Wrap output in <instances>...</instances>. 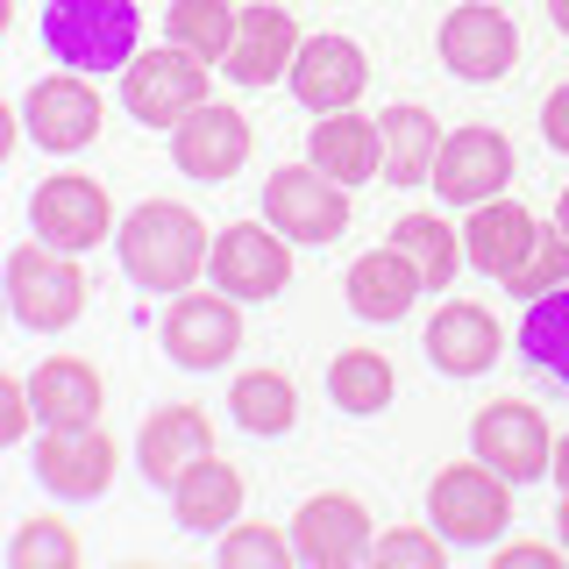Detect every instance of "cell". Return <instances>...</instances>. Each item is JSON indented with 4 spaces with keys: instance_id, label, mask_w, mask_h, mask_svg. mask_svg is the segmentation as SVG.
Wrapping results in <instances>:
<instances>
[{
    "instance_id": "obj_9",
    "label": "cell",
    "mask_w": 569,
    "mask_h": 569,
    "mask_svg": "<svg viewBox=\"0 0 569 569\" xmlns=\"http://www.w3.org/2000/svg\"><path fill=\"white\" fill-rule=\"evenodd\" d=\"M512 58H520V29H512V14L491 8V0H462L449 22H441V64H449L456 79L491 86V79L512 71Z\"/></svg>"
},
{
    "instance_id": "obj_20",
    "label": "cell",
    "mask_w": 569,
    "mask_h": 569,
    "mask_svg": "<svg viewBox=\"0 0 569 569\" xmlns=\"http://www.w3.org/2000/svg\"><path fill=\"white\" fill-rule=\"evenodd\" d=\"M200 456H213V427H207L200 406H164V413L142 420V435H136V462H142V477H150L157 491H171Z\"/></svg>"
},
{
    "instance_id": "obj_19",
    "label": "cell",
    "mask_w": 569,
    "mask_h": 569,
    "mask_svg": "<svg viewBox=\"0 0 569 569\" xmlns=\"http://www.w3.org/2000/svg\"><path fill=\"white\" fill-rule=\"evenodd\" d=\"M171 157L186 178H236L242 157H249V121L236 107H192L186 121L171 129Z\"/></svg>"
},
{
    "instance_id": "obj_3",
    "label": "cell",
    "mask_w": 569,
    "mask_h": 569,
    "mask_svg": "<svg viewBox=\"0 0 569 569\" xmlns=\"http://www.w3.org/2000/svg\"><path fill=\"white\" fill-rule=\"evenodd\" d=\"M427 520H435L441 541L485 548L512 520V485L491 462H449V470H435V485H427Z\"/></svg>"
},
{
    "instance_id": "obj_15",
    "label": "cell",
    "mask_w": 569,
    "mask_h": 569,
    "mask_svg": "<svg viewBox=\"0 0 569 569\" xmlns=\"http://www.w3.org/2000/svg\"><path fill=\"white\" fill-rule=\"evenodd\" d=\"M370 86V58L349 43V36H307L292 58V93L299 107H313V114H342V107L363 100Z\"/></svg>"
},
{
    "instance_id": "obj_38",
    "label": "cell",
    "mask_w": 569,
    "mask_h": 569,
    "mask_svg": "<svg viewBox=\"0 0 569 569\" xmlns=\"http://www.w3.org/2000/svg\"><path fill=\"white\" fill-rule=\"evenodd\" d=\"M512 562H527V569H533V562H556V548H541V541H512L506 556H498V569H512Z\"/></svg>"
},
{
    "instance_id": "obj_42",
    "label": "cell",
    "mask_w": 569,
    "mask_h": 569,
    "mask_svg": "<svg viewBox=\"0 0 569 569\" xmlns=\"http://www.w3.org/2000/svg\"><path fill=\"white\" fill-rule=\"evenodd\" d=\"M556 221H562V228H569V186H562V200H556Z\"/></svg>"
},
{
    "instance_id": "obj_34",
    "label": "cell",
    "mask_w": 569,
    "mask_h": 569,
    "mask_svg": "<svg viewBox=\"0 0 569 569\" xmlns=\"http://www.w3.org/2000/svg\"><path fill=\"white\" fill-rule=\"evenodd\" d=\"M299 541L284 527H228L221 533V569H284Z\"/></svg>"
},
{
    "instance_id": "obj_36",
    "label": "cell",
    "mask_w": 569,
    "mask_h": 569,
    "mask_svg": "<svg viewBox=\"0 0 569 569\" xmlns=\"http://www.w3.org/2000/svg\"><path fill=\"white\" fill-rule=\"evenodd\" d=\"M36 420V399H29V378H0V435L22 441Z\"/></svg>"
},
{
    "instance_id": "obj_16",
    "label": "cell",
    "mask_w": 569,
    "mask_h": 569,
    "mask_svg": "<svg viewBox=\"0 0 569 569\" xmlns=\"http://www.w3.org/2000/svg\"><path fill=\"white\" fill-rule=\"evenodd\" d=\"M292 541H299V556H307L313 569H349V562H363L370 556V512L356 506L349 491H320L307 498V506L292 512Z\"/></svg>"
},
{
    "instance_id": "obj_25",
    "label": "cell",
    "mask_w": 569,
    "mask_h": 569,
    "mask_svg": "<svg viewBox=\"0 0 569 569\" xmlns=\"http://www.w3.org/2000/svg\"><path fill=\"white\" fill-rule=\"evenodd\" d=\"M171 506H178V527H186V533L236 527V512H242V470H236V462H221V456H200L171 485Z\"/></svg>"
},
{
    "instance_id": "obj_40",
    "label": "cell",
    "mask_w": 569,
    "mask_h": 569,
    "mask_svg": "<svg viewBox=\"0 0 569 569\" xmlns=\"http://www.w3.org/2000/svg\"><path fill=\"white\" fill-rule=\"evenodd\" d=\"M548 22H556V29L569 36V0H548Z\"/></svg>"
},
{
    "instance_id": "obj_12",
    "label": "cell",
    "mask_w": 569,
    "mask_h": 569,
    "mask_svg": "<svg viewBox=\"0 0 569 569\" xmlns=\"http://www.w3.org/2000/svg\"><path fill=\"white\" fill-rule=\"evenodd\" d=\"M506 178H512V142L506 136L498 129H456V136H441V157H435V178H427V186L449 207H485V200L506 192Z\"/></svg>"
},
{
    "instance_id": "obj_31",
    "label": "cell",
    "mask_w": 569,
    "mask_h": 569,
    "mask_svg": "<svg viewBox=\"0 0 569 569\" xmlns=\"http://www.w3.org/2000/svg\"><path fill=\"white\" fill-rule=\"evenodd\" d=\"M391 249H406V257H413V271H420L427 292L456 278V228L435 221V213H406V221L391 228Z\"/></svg>"
},
{
    "instance_id": "obj_6",
    "label": "cell",
    "mask_w": 569,
    "mask_h": 569,
    "mask_svg": "<svg viewBox=\"0 0 569 569\" xmlns=\"http://www.w3.org/2000/svg\"><path fill=\"white\" fill-rule=\"evenodd\" d=\"M263 221L284 228V242H335L349 228V186L320 164H284L263 178Z\"/></svg>"
},
{
    "instance_id": "obj_26",
    "label": "cell",
    "mask_w": 569,
    "mask_h": 569,
    "mask_svg": "<svg viewBox=\"0 0 569 569\" xmlns=\"http://www.w3.org/2000/svg\"><path fill=\"white\" fill-rule=\"evenodd\" d=\"M378 136H385V171L378 178H391V186H427V178H435L441 129H435L427 107H385Z\"/></svg>"
},
{
    "instance_id": "obj_37",
    "label": "cell",
    "mask_w": 569,
    "mask_h": 569,
    "mask_svg": "<svg viewBox=\"0 0 569 569\" xmlns=\"http://www.w3.org/2000/svg\"><path fill=\"white\" fill-rule=\"evenodd\" d=\"M541 136H548V150H562L569 157V86H556L541 107Z\"/></svg>"
},
{
    "instance_id": "obj_1",
    "label": "cell",
    "mask_w": 569,
    "mask_h": 569,
    "mask_svg": "<svg viewBox=\"0 0 569 569\" xmlns=\"http://www.w3.org/2000/svg\"><path fill=\"white\" fill-rule=\"evenodd\" d=\"M213 257V236L192 207H171V200H142L129 221H121V271H129L142 292H178L207 271Z\"/></svg>"
},
{
    "instance_id": "obj_33",
    "label": "cell",
    "mask_w": 569,
    "mask_h": 569,
    "mask_svg": "<svg viewBox=\"0 0 569 569\" xmlns=\"http://www.w3.org/2000/svg\"><path fill=\"white\" fill-rule=\"evenodd\" d=\"M8 562L14 569H79V533H71L64 520H29L22 533H14Z\"/></svg>"
},
{
    "instance_id": "obj_22",
    "label": "cell",
    "mask_w": 569,
    "mask_h": 569,
    "mask_svg": "<svg viewBox=\"0 0 569 569\" xmlns=\"http://www.w3.org/2000/svg\"><path fill=\"white\" fill-rule=\"evenodd\" d=\"M307 164H320L328 178H342V186H363V178L385 171V136L370 114H320L313 121V142H307Z\"/></svg>"
},
{
    "instance_id": "obj_30",
    "label": "cell",
    "mask_w": 569,
    "mask_h": 569,
    "mask_svg": "<svg viewBox=\"0 0 569 569\" xmlns=\"http://www.w3.org/2000/svg\"><path fill=\"white\" fill-rule=\"evenodd\" d=\"M236 14L242 8H228V0H171V43L178 50H192V58H207V64H228V43H236Z\"/></svg>"
},
{
    "instance_id": "obj_35",
    "label": "cell",
    "mask_w": 569,
    "mask_h": 569,
    "mask_svg": "<svg viewBox=\"0 0 569 569\" xmlns=\"http://www.w3.org/2000/svg\"><path fill=\"white\" fill-rule=\"evenodd\" d=\"M370 562H385V569H441V533H413V527L378 533V541H370Z\"/></svg>"
},
{
    "instance_id": "obj_13",
    "label": "cell",
    "mask_w": 569,
    "mask_h": 569,
    "mask_svg": "<svg viewBox=\"0 0 569 569\" xmlns=\"http://www.w3.org/2000/svg\"><path fill=\"white\" fill-rule=\"evenodd\" d=\"M29 142H43L50 157H71L100 136V93L86 86V71H58V79H36L22 100Z\"/></svg>"
},
{
    "instance_id": "obj_8",
    "label": "cell",
    "mask_w": 569,
    "mask_h": 569,
    "mask_svg": "<svg viewBox=\"0 0 569 569\" xmlns=\"http://www.w3.org/2000/svg\"><path fill=\"white\" fill-rule=\"evenodd\" d=\"M470 456L477 462H491L498 477H506L512 491L533 485V477H548V456H556V441H548V420L533 413L527 399H498L477 413L470 427Z\"/></svg>"
},
{
    "instance_id": "obj_41",
    "label": "cell",
    "mask_w": 569,
    "mask_h": 569,
    "mask_svg": "<svg viewBox=\"0 0 569 569\" xmlns=\"http://www.w3.org/2000/svg\"><path fill=\"white\" fill-rule=\"evenodd\" d=\"M556 527H562V548H569V491H562V512H556Z\"/></svg>"
},
{
    "instance_id": "obj_4",
    "label": "cell",
    "mask_w": 569,
    "mask_h": 569,
    "mask_svg": "<svg viewBox=\"0 0 569 569\" xmlns=\"http://www.w3.org/2000/svg\"><path fill=\"white\" fill-rule=\"evenodd\" d=\"M8 307L22 328L58 335L86 313V271L71 263V249H50L43 236L8 249Z\"/></svg>"
},
{
    "instance_id": "obj_21",
    "label": "cell",
    "mask_w": 569,
    "mask_h": 569,
    "mask_svg": "<svg viewBox=\"0 0 569 569\" xmlns=\"http://www.w3.org/2000/svg\"><path fill=\"white\" fill-rule=\"evenodd\" d=\"M29 399H36V420L43 427H100L107 385L86 356H50V363L29 370Z\"/></svg>"
},
{
    "instance_id": "obj_29",
    "label": "cell",
    "mask_w": 569,
    "mask_h": 569,
    "mask_svg": "<svg viewBox=\"0 0 569 569\" xmlns=\"http://www.w3.org/2000/svg\"><path fill=\"white\" fill-rule=\"evenodd\" d=\"M328 391H335V406L356 420H370V413H385L391 406V363L378 349H342L328 363Z\"/></svg>"
},
{
    "instance_id": "obj_17",
    "label": "cell",
    "mask_w": 569,
    "mask_h": 569,
    "mask_svg": "<svg viewBox=\"0 0 569 569\" xmlns=\"http://www.w3.org/2000/svg\"><path fill=\"white\" fill-rule=\"evenodd\" d=\"M498 349H506V328H498L491 307H477V299H449V307L427 320V363H435L441 378H485L498 363Z\"/></svg>"
},
{
    "instance_id": "obj_32",
    "label": "cell",
    "mask_w": 569,
    "mask_h": 569,
    "mask_svg": "<svg viewBox=\"0 0 569 569\" xmlns=\"http://www.w3.org/2000/svg\"><path fill=\"white\" fill-rule=\"evenodd\" d=\"M506 292H520V299H541V292H556V284H569V228H533V249L520 257V271L512 278H498Z\"/></svg>"
},
{
    "instance_id": "obj_14",
    "label": "cell",
    "mask_w": 569,
    "mask_h": 569,
    "mask_svg": "<svg viewBox=\"0 0 569 569\" xmlns=\"http://www.w3.org/2000/svg\"><path fill=\"white\" fill-rule=\"evenodd\" d=\"M36 485L50 498H100L114 485V441L100 427H43V449H36Z\"/></svg>"
},
{
    "instance_id": "obj_24",
    "label": "cell",
    "mask_w": 569,
    "mask_h": 569,
    "mask_svg": "<svg viewBox=\"0 0 569 569\" xmlns=\"http://www.w3.org/2000/svg\"><path fill=\"white\" fill-rule=\"evenodd\" d=\"M533 213L520 200H485V207H470V228H462V257L477 263V271H491V278H512L520 271V257L533 249Z\"/></svg>"
},
{
    "instance_id": "obj_23",
    "label": "cell",
    "mask_w": 569,
    "mask_h": 569,
    "mask_svg": "<svg viewBox=\"0 0 569 569\" xmlns=\"http://www.w3.org/2000/svg\"><path fill=\"white\" fill-rule=\"evenodd\" d=\"M420 292H427V284L413 271V257H406V249H391V242L349 263V313L356 320H399Z\"/></svg>"
},
{
    "instance_id": "obj_5",
    "label": "cell",
    "mask_w": 569,
    "mask_h": 569,
    "mask_svg": "<svg viewBox=\"0 0 569 569\" xmlns=\"http://www.w3.org/2000/svg\"><path fill=\"white\" fill-rule=\"evenodd\" d=\"M121 107L142 121V129H178L192 107H207V58L192 50H136L129 71H121Z\"/></svg>"
},
{
    "instance_id": "obj_2",
    "label": "cell",
    "mask_w": 569,
    "mask_h": 569,
    "mask_svg": "<svg viewBox=\"0 0 569 569\" xmlns=\"http://www.w3.org/2000/svg\"><path fill=\"white\" fill-rule=\"evenodd\" d=\"M43 43L64 71H129L142 43V8L136 0H50Z\"/></svg>"
},
{
    "instance_id": "obj_10",
    "label": "cell",
    "mask_w": 569,
    "mask_h": 569,
    "mask_svg": "<svg viewBox=\"0 0 569 569\" xmlns=\"http://www.w3.org/2000/svg\"><path fill=\"white\" fill-rule=\"evenodd\" d=\"M29 228L43 236L50 249H93L107 242V228H114V207H107V192L93 186V178H79V171H58V178H43V186L29 192Z\"/></svg>"
},
{
    "instance_id": "obj_7",
    "label": "cell",
    "mask_w": 569,
    "mask_h": 569,
    "mask_svg": "<svg viewBox=\"0 0 569 569\" xmlns=\"http://www.w3.org/2000/svg\"><path fill=\"white\" fill-rule=\"evenodd\" d=\"M207 271L228 299H278L292 284V249H284V236L271 221H228L213 236Z\"/></svg>"
},
{
    "instance_id": "obj_28",
    "label": "cell",
    "mask_w": 569,
    "mask_h": 569,
    "mask_svg": "<svg viewBox=\"0 0 569 569\" xmlns=\"http://www.w3.org/2000/svg\"><path fill=\"white\" fill-rule=\"evenodd\" d=\"M228 413H236L242 435H292L299 420V391L284 370H242L236 391H228Z\"/></svg>"
},
{
    "instance_id": "obj_11",
    "label": "cell",
    "mask_w": 569,
    "mask_h": 569,
    "mask_svg": "<svg viewBox=\"0 0 569 569\" xmlns=\"http://www.w3.org/2000/svg\"><path fill=\"white\" fill-rule=\"evenodd\" d=\"M242 299L228 292H186L164 313V356L178 370H221L228 356L242 349Z\"/></svg>"
},
{
    "instance_id": "obj_39",
    "label": "cell",
    "mask_w": 569,
    "mask_h": 569,
    "mask_svg": "<svg viewBox=\"0 0 569 569\" xmlns=\"http://www.w3.org/2000/svg\"><path fill=\"white\" fill-rule=\"evenodd\" d=\"M548 477H556V485H562V491H569V435H562V441H556V456H548Z\"/></svg>"
},
{
    "instance_id": "obj_27",
    "label": "cell",
    "mask_w": 569,
    "mask_h": 569,
    "mask_svg": "<svg viewBox=\"0 0 569 569\" xmlns=\"http://www.w3.org/2000/svg\"><path fill=\"white\" fill-rule=\"evenodd\" d=\"M520 363L541 385L569 391V284H556V292H541L527 307V320H520Z\"/></svg>"
},
{
    "instance_id": "obj_18",
    "label": "cell",
    "mask_w": 569,
    "mask_h": 569,
    "mask_svg": "<svg viewBox=\"0 0 569 569\" xmlns=\"http://www.w3.org/2000/svg\"><path fill=\"white\" fill-rule=\"evenodd\" d=\"M299 22L284 8H271V0H257V8H242L236 14V43H228V79L236 86H271V79H284L292 71V58H299Z\"/></svg>"
}]
</instances>
